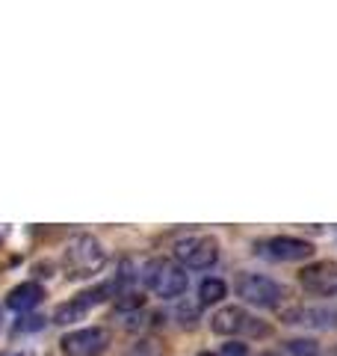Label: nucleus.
I'll return each instance as SVG.
<instances>
[{"instance_id":"nucleus-18","label":"nucleus","mask_w":337,"mask_h":356,"mask_svg":"<svg viewBox=\"0 0 337 356\" xmlns=\"http://www.w3.org/2000/svg\"><path fill=\"white\" fill-rule=\"evenodd\" d=\"M198 356H216V353H198Z\"/></svg>"},{"instance_id":"nucleus-16","label":"nucleus","mask_w":337,"mask_h":356,"mask_svg":"<svg viewBox=\"0 0 337 356\" xmlns=\"http://www.w3.org/2000/svg\"><path fill=\"white\" fill-rule=\"evenodd\" d=\"M257 356H281V353H275V350H263V353H257Z\"/></svg>"},{"instance_id":"nucleus-5","label":"nucleus","mask_w":337,"mask_h":356,"mask_svg":"<svg viewBox=\"0 0 337 356\" xmlns=\"http://www.w3.org/2000/svg\"><path fill=\"white\" fill-rule=\"evenodd\" d=\"M110 344V332L101 330V327H83V330H74L69 336H62L60 341V350L65 356H101Z\"/></svg>"},{"instance_id":"nucleus-4","label":"nucleus","mask_w":337,"mask_h":356,"mask_svg":"<svg viewBox=\"0 0 337 356\" xmlns=\"http://www.w3.org/2000/svg\"><path fill=\"white\" fill-rule=\"evenodd\" d=\"M237 294L257 309H275L281 303V297H284L281 285L261 273H243L237 280Z\"/></svg>"},{"instance_id":"nucleus-8","label":"nucleus","mask_w":337,"mask_h":356,"mask_svg":"<svg viewBox=\"0 0 337 356\" xmlns=\"http://www.w3.org/2000/svg\"><path fill=\"white\" fill-rule=\"evenodd\" d=\"M107 294H110V288L104 285V288H92V291H83V294H77L71 300H65L62 306H56L53 321L56 324H62V327L74 324V321H83V315H89L92 306H98L101 300H107Z\"/></svg>"},{"instance_id":"nucleus-19","label":"nucleus","mask_w":337,"mask_h":356,"mask_svg":"<svg viewBox=\"0 0 337 356\" xmlns=\"http://www.w3.org/2000/svg\"><path fill=\"white\" fill-rule=\"evenodd\" d=\"M329 356H337V350H334V353H329Z\"/></svg>"},{"instance_id":"nucleus-2","label":"nucleus","mask_w":337,"mask_h":356,"mask_svg":"<svg viewBox=\"0 0 337 356\" xmlns=\"http://www.w3.org/2000/svg\"><path fill=\"white\" fill-rule=\"evenodd\" d=\"M145 288L163 300H175L187 291V273L175 259H154L142 270Z\"/></svg>"},{"instance_id":"nucleus-7","label":"nucleus","mask_w":337,"mask_h":356,"mask_svg":"<svg viewBox=\"0 0 337 356\" xmlns=\"http://www.w3.org/2000/svg\"><path fill=\"white\" fill-rule=\"evenodd\" d=\"M299 282L308 294L329 297L337 291V261H313L308 267H302Z\"/></svg>"},{"instance_id":"nucleus-15","label":"nucleus","mask_w":337,"mask_h":356,"mask_svg":"<svg viewBox=\"0 0 337 356\" xmlns=\"http://www.w3.org/2000/svg\"><path fill=\"white\" fill-rule=\"evenodd\" d=\"M24 324H18V330H39L42 327V318H21Z\"/></svg>"},{"instance_id":"nucleus-6","label":"nucleus","mask_w":337,"mask_h":356,"mask_svg":"<svg viewBox=\"0 0 337 356\" xmlns=\"http://www.w3.org/2000/svg\"><path fill=\"white\" fill-rule=\"evenodd\" d=\"M257 252L263 259H273V261H302V259H311L313 255V243L311 241H299V238H266V241H257L254 243Z\"/></svg>"},{"instance_id":"nucleus-11","label":"nucleus","mask_w":337,"mask_h":356,"mask_svg":"<svg viewBox=\"0 0 337 356\" xmlns=\"http://www.w3.org/2000/svg\"><path fill=\"white\" fill-rule=\"evenodd\" d=\"M228 294V285H225L222 280H213V276H207V280H201L198 285V303L201 306H213L219 303V300Z\"/></svg>"},{"instance_id":"nucleus-13","label":"nucleus","mask_w":337,"mask_h":356,"mask_svg":"<svg viewBox=\"0 0 337 356\" xmlns=\"http://www.w3.org/2000/svg\"><path fill=\"white\" fill-rule=\"evenodd\" d=\"M128 356H160V348H154L151 341H142V344H137Z\"/></svg>"},{"instance_id":"nucleus-12","label":"nucleus","mask_w":337,"mask_h":356,"mask_svg":"<svg viewBox=\"0 0 337 356\" xmlns=\"http://www.w3.org/2000/svg\"><path fill=\"white\" fill-rule=\"evenodd\" d=\"M287 350L293 356H320V344L313 339H293L287 341Z\"/></svg>"},{"instance_id":"nucleus-17","label":"nucleus","mask_w":337,"mask_h":356,"mask_svg":"<svg viewBox=\"0 0 337 356\" xmlns=\"http://www.w3.org/2000/svg\"><path fill=\"white\" fill-rule=\"evenodd\" d=\"M0 356H30V353H0Z\"/></svg>"},{"instance_id":"nucleus-14","label":"nucleus","mask_w":337,"mask_h":356,"mask_svg":"<svg viewBox=\"0 0 337 356\" xmlns=\"http://www.w3.org/2000/svg\"><path fill=\"white\" fill-rule=\"evenodd\" d=\"M245 353H249V348L240 344V341H228V344H225V356H245Z\"/></svg>"},{"instance_id":"nucleus-3","label":"nucleus","mask_w":337,"mask_h":356,"mask_svg":"<svg viewBox=\"0 0 337 356\" xmlns=\"http://www.w3.org/2000/svg\"><path fill=\"white\" fill-rule=\"evenodd\" d=\"M175 261L193 270H207L219 261V243L210 235H187L175 243Z\"/></svg>"},{"instance_id":"nucleus-1","label":"nucleus","mask_w":337,"mask_h":356,"mask_svg":"<svg viewBox=\"0 0 337 356\" xmlns=\"http://www.w3.org/2000/svg\"><path fill=\"white\" fill-rule=\"evenodd\" d=\"M107 252L101 247V241L92 235H74L65 243L62 252V270L69 280H92L95 273L104 270Z\"/></svg>"},{"instance_id":"nucleus-9","label":"nucleus","mask_w":337,"mask_h":356,"mask_svg":"<svg viewBox=\"0 0 337 356\" xmlns=\"http://www.w3.org/2000/svg\"><path fill=\"white\" fill-rule=\"evenodd\" d=\"M213 332L216 336H237V332H263V327L257 324V318H249L245 309L240 306H225L213 315Z\"/></svg>"},{"instance_id":"nucleus-10","label":"nucleus","mask_w":337,"mask_h":356,"mask_svg":"<svg viewBox=\"0 0 337 356\" xmlns=\"http://www.w3.org/2000/svg\"><path fill=\"white\" fill-rule=\"evenodd\" d=\"M44 300V288L39 282H21L6 294V306L12 312H30Z\"/></svg>"}]
</instances>
